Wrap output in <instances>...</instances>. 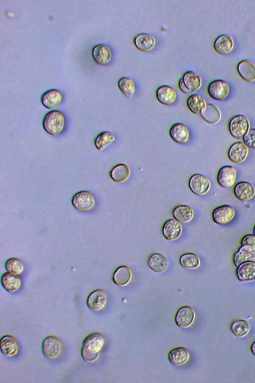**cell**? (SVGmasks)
Segmentation results:
<instances>
[{
    "label": "cell",
    "instance_id": "6da1fadb",
    "mask_svg": "<svg viewBox=\"0 0 255 383\" xmlns=\"http://www.w3.org/2000/svg\"><path fill=\"white\" fill-rule=\"evenodd\" d=\"M104 344V337L99 332H93L88 335L84 340L81 349L83 359L92 362L99 356V352Z\"/></svg>",
    "mask_w": 255,
    "mask_h": 383
},
{
    "label": "cell",
    "instance_id": "7a4b0ae2",
    "mask_svg": "<svg viewBox=\"0 0 255 383\" xmlns=\"http://www.w3.org/2000/svg\"><path fill=\"white\" fill-rule=\"evenodd\" d=\"M66 124L64 114L60 111L53 110L47 113L44 117L42 125L44 130L49 135L57 136L64 130Z\"/></svg>",
    "mask_w": 255,
    "mask_h": 383
},
{
    "label": "cell",
    "instance_id": "3957f363",
    "mask_svg": "<svg viewBox=\"0 0 255 383\" xmlns=\"http://www.w3.org/2000/svg\"><path fill=\"white\" fill-rule=\"evenodd\" d=\"M202 84V79L197 74L192 71L186 72L180 79L178 86L185 94H189L198 90Z\"/></svg>",
    "mask_w": 255,
    "mask_h": 383
},
{
    "label": "cell",
    "instance_id": "277c9868",
    "mask_svg": "<svg viewBox=\"0 0 255 383\" xmlns=\"http://www.w3.org/2000/svg\"><path fill=\"white\" fill-rule=\"evenodd\" d=\"M250 128L248 119L243 115L234 117L230 121L229 130L230 134L234 138L241 139L247 133Z\"/></svg>",
    "mask_w": 255,
    "mask_h": 383
},
{
    "label": "cell",
    "instance_id": "5b68a950",
    "mask_svg": "<svg viewBox=\"0 0 255 383\" xmlns=\"http://www.w3.org/2000/svg\"><path fill=\"white\" fill-rule=\"evenodd\" d=\"M74 207L81 211L88 210L94 205L95 199L94 195L89 192L82 191L76 193L72 198Z\"/></svg>",
    "mask_w": 255,
    "mask_h": 383
},
{
    "label": "cell",
    "instance_id": "8992f818",
    "mask_svg": "<svg viewBox=\"0 0 255 383\" xmlns=\"http://www.w3.org/2000/svg\"><path fill=\"white\" fill-rule=\"evenodd\" d=\"M209 180L204 175L196 174L189 181V187L192 192L198 195L205 194L210 188Z\"/></svg>",
    "mask_w": 255,
    "mask_h": 383
},
{
    "label": "cell",
    "instance_id": "52a82bcc",
    "mask_svg": "<svg viewBox=\"0 0 255 383\" xmlns=\"http://www.w3.org/2000/svg\"><path fill=\"white\" fill-rule=\"evenodd\" d=\"M229 91V88L227 83L220 79L213 81L208 87L209 96L217 101L224 99L227 96Z\"/></svg>",
    "mask_w": 255,
    "mask_h": 383
},
{
    "label": "cell",
    "instance_id": "ba28073f",
    "mask_svg": "<svg viewBox=\"0 0 255 383\" xmlns=\"http://www.w3.org/2000/svg\"><path fill=\"white\" fill-rule=\"evenodd\" d=\"M195 317L193 309L190 306L180 307L176 312L175 322L180 327L187 328L192 324Z\"/></svg>",
    "mask_w": 255,
    "mask_h": 383
},
{
    "label": "cell",
    "instance_id": "9c48e42d",
    "mask_svg": "<svg viewBox=\"0 0 255 383\" xmlns=\"http://www.w3.org/2000/svg\"><path fill=\"white\" fill-rule=\"evenodd\" d=\"M63 98V95L60 91L51 89L43 93L41 97V102L47 109H53L60 105Z\"/></svg>",
    "mask_w": 255,
    "mask_h": 383
},
{
    "label": "cell",
    "instance_id": "30bf717a",
    "mask_svg": "<svg viewBox=\"0 0 255 383\" xmlns=\"http://www.w3.org/2000/svg\"><path fill=\"white\" fill-rule=\"evenodd\" d=\"M234 215L235 211L231 206L223 205L214 209L212 212V218L215 223L223 224L230 221Z\"/></svg>",
    "mask_w": 255,
    "mask_h": 383
},
{
    "label": "cell",
    "instance_id": "8fae6325",
    "mask_svg": "<svg viewBox=\"0 0 255 383\" xmlns=\"http://www.w3.org/2000/svg\"><path fill=\"white\" fill-rule=\"evenodd\" d=\"M92 54L94 61L101 65L108 64L112 58L111 49L104 44H98L95 45L92 48Z\"/></svg>",
    "mask_w": 255,
    "mask_h": 383
},
{
    "label": "cell",
    "instance_id": "7c38bea8",
    "mask_svg": "<svg viewBox=\"0 0 255 383\" xmlns=\"http://www.w3.org/2000/svg\"><path fill=\"white\" fill-rule=\"evenodd\" d=\"M236 274L239 280L242 282L255 280V261L250 260L239 265L237 268Z\"/></svg>",
    "mask_w": 255,
    "mask_h": 383
},
{
    "label": "cell",
    "instance_id": "4fadbf2b",
    "mask_svg": "<svg viewBox=\"0 0 255 383\" xmlns=\"http://www.w3.org/2000/svg\"><path fill=\"white\" fill-rule=\"evenodd\" d=\"M61 343L55 336H49L45 338L42 343L43 353L49 358H55L60 353Z\"/></svg>",
    "mask_w": 255,
    "mask_h": 383
},
{
    "label": "cell",
    "instance_id": "5bb4252c",
    "mask_svg": "<svg viewBox=\"0 0 255 383\" xmlns=\"http://www.w3.org/2000/svg\"><path fill=\"white\" fill-rule=\"evenodd\" d=\"M236 179V172L231 166L222 167L217 175V180L219 185L223 188H228L234 183Z\"/></svg>",
    "mask_w": 255,
    "mask_h": 383
},
{
    "label": "cell",
    "instance_id": "9a60e30c",
    "mask_svg": "<svg viewBox=\"0 0 255 383\" xmlns=\"http://www.w3.org/2000/svg\"><path fill=\"white\" fill-rule=\"evenodd\" d=\"M182 226L175 219H169L165 221L162 227V234L168 240L178 239L182 233Z\"/></svg>",
    "mask_w": 255,
    "mask_h": 383
},
{
    "label": "cell",
    "instance_id": "2e32d148",
    "mask_svg": "<svg viewBox=\"0 0 255 383\" xmlns=\"http://www.w3.org/2000/svg\"><path fill=\"white\" fill-rule=\"evenodd\" d=\"M248 149L241 142H237L230 147L228 156L229 160L234 163L243 162L247 157Z\"/></svg>",
    "mask_w": 255,
    "mask_h": 383
},
{
    "label": "cell",
    "instance_id": "e0dca14e",
    "mask_svg": "<svg viewBox=\"0 0 255 383\" xmlns=\"http://www.w3.org/2000/svg\"><path fill=\"white\" fill-rule=\"evenodd\" d=\"M168 261L163 254L159 253L152 254L148 258L147 264L148 267L156 273H161L166 270L168 266Z\"/></svg>",
    "mask_w": 255,
    "mask_h": 383
},
{
    "label": "cell",
    "instance_id": "ac0fdd59",
    "mask_svg": "<svg viewBox=\"0 0 255 383\" xmlns=\"http://www.w3.org/2000/svg\"><path fill=\"white\" fill-rule=\"evenodd\" d=\"M21 277L18 274L7 272L2 274L1 283L3 287L9 292L18 290L21 285Z\"/></svg>",
    "mask_w": 255,
    "mask_h": 383
},
{
    "label": "cell",
    "instance_id": "d6986e66",
    "mask_svg": "<svg viewBox=\"0 0 255 383\" xmlns=\"http://www.w3.org/2000/svg\"><path fill=\"white\" fill-rule=\"evenodd\" d=\"M106 302V296L102 289L94 290L90 294L87 300V305L93 310H99L103 308Z\"/></svg>",
    "mask_w": 255,
    "mask_h": 383
},
{
    "label": "cell",
    "instance_id": "ffe728a7",
    "mask_svg": "<svg viewBox=\"0 0 255 383\" xmlns=\"http://www.w3.org/2000/svg\"><path fill=\"white\" fill-rule=\"evenodd\" d=\"M0 350L3 355L10 357L15 355L18 349L16 339L9 335L3 336L0 342Z\"/></svg>",
    "mask_w": 255,
    "mask_h": 383
},
{
    "label": "cell",
    "instance_id": "44dd1931",
    "mask_svg": "<svg viewBox=\"0 0 255 383\" xmlns=\"http://www.w3.org/2000/svg\"><path fill=\"white\" fill-rule=\"evenodd\" d=\"M136 48L142 52H148L155 45L154 38L150 34L141 33L137 34L133 39Z\"/></svg>",
    "mask_w": 255,
    "mask_h": 383
},
{
    "label": "cell",
    "instance_id": "7402d4cb",
    "mask_svg": "<svg viewBox=\"0 0 255 383\" xmlns=\"http://www.w3.org/2000/svg\"><path fill=\"white\" fill-rule=\"evenodd\" d=\"M234 192L238 199L246 200L253 197L255 191L251 183L248 182H241L235 186Z\"/></svg>",
    "mask_w": 255,
    "mask_h": 383
},
{
    "label": "cell",
    "instance_id": "603a6c76",
    "mask_svg": "<svg viewBox=\"0 0 255 383\" xmlns=\"http://www.w3.org/2000/svg\"><path fill=\"white\" fill-rule=\"evenodd\" d=\"M169 135L171 139L178 144L185 143L189 136L187 128L180 123H176L171 127Z\"/></svg>",
    "mask_w": 255,
    "mask_h": 383
},
{
    "label": "cell",
    "instance_id": "cb8c5ba5",
    "mask_svg": "<svg viewBox=\"0 0 255 383\" xmlns=\"http://www.w3.org/2000/svg\"><path fill=\"white\" fill-rule=\"evenodd\" d=\"M234 47L233 39L227 34L219 35L215 40L214 48L219 54L226 55L231 51Z\"/></svg>",
    "mask_w": 255,
    "mask_h": 383
},
{
    "label": "cell",
    "instance_id": "d4e9b609",
    "mask_svg": "<svg viewBox=\"0 0 255 383\" xmlns=\"http://www.w3.org/2000/svg\"><path fill=\"white\" fill-rule=\"evenodd\" d=\"M156 98L161 104L169 105L173 104L175 101L176 94L171 87L168 85H162L159 87L157 89Z\"/></svg>",
    "mask_w": 255,
    "mask_h": 383
},
{
    "label": "cell",
    "instance_id": "484cf974",
    "mask_svg": "<svg viewBox=\"0 0 255 383\" xmlns=\"http://www.w3.org/2000/svg\"><path fill=\"white\" fill-rule=\"evenodd\" d=\"M255 258V249L251 245L241 246L234 257V262L237 267L241 264Z\"/></svg>",
    "mask_w": 255,
    "mask_h": 383
},
{
    "label": "cell",
    "instance_id": "4316f807",
    "mask_svg": "<svg viewBox=\"0 0 255 383\" xmlns=\"http://www.w3.org/2000/svg\"><path fill=\"white\" fill-rule=\"evenodd\" d=\"M168 358L171 364L175 365H181L188 360L189 354L185 348L178 347L170 351Z\"/></svg>",
    "mask_w": 255,
    "mask_h": 383
},
{
    "label": "cell",
    "instance_id": "83f0119b",
    "mask_svg": "<svg viewBox=\"0 0 255 383\" xmlns=\"http://www.w3.org/2000/svg\"><path fill=\"white\" fill-rule=\"evenodd\" d=\"M240 76L245 81L252 82L255 80V66L249 61L243 60L237 66Z\"/></svg>",
    "mask_w": 255,
    "mask_h": 383
},
{
    "label": "cell",
    "instance_id": "f1b7e54d",
    "mask_svg": "<svg viewBox=\"0 0 255 383\" xmlns=\"http://www.w3.org/2000/svg\"><path fill=\"white\" fill-rule=\"evenodd\" d=\"M132 273L130 268L125 265L118 267L115 271L113 280L119 286H125L130 281Z\"/></svg>",
    "mask_w": 255,
    "mask_h": 383
},
{
    "label": "cell",
    "instance_id": "f546056e",
    "mask_svg": "<svg viewBox=\"0 0 255 383\" xmlns=\"http://www.w3.org/2000/svg\"><path fill=\"white\" fill-rule=\"evenodd\" d=\"M172 215L176 220L185 223L190 221L193 218L194 211L188 205H180L174 208Z\"/></svg>",
    "mask_w": 255,
    "mask_h": 383
},
{
    "label": "cell",
    "instance_id": "4dcf8cb0",
    "mask_svg": "<svg viewBox=\"0 0 255 383\" xmlns=\"http://www.w3.org/2000/svg\"><path fill=\"white\" fill-rule=\"evenodd\" d=\"M200 115L206 122L210 124L218 123L221 118V114L218 109L210 103L206 104L205 109Z\"/></svg>",
    "mask_w": 255,
    "mask_h": 383
},
{
    "label": "cell",
    "instance_id": "1f68e13d",
    "mask_svg": "<svg viewBox=\"0 0 255 383\" xmlns=\"http://www.w3.org/2000/svg\"><path fill=\"white\" fill-rule=\"evenodd\" d=\"M130 175L129 167L124 164L115 166L110 172L111 179L117 183H122L128 179Z\"/></svg>",
    "mask_w": 255,
    "mask_h": 383
},
{
    "label": "cell",
    "instance_id": "d6a6232c",
    "mask_svg": "<svg viewBox=\"0 0 255 383\" xmlns=\"http://www.w3.org/2000/svg\"><path fill=\"white\" fill-rule=\"evenodd\" d=\"M187 105L190 111L195 114H201L206 106L204 99L197 94L188 97Z\"/></svg>",
    "mask_w": 255,
    "mask_h": 383
},
{
    "label": "cell",
    "instance_id": "836d02e7",
    "mask_svg": "<svg viewBox=\"0 0 255 383\" xmlns=\"http://www.w3.org/2000/svg\"><path fill=\"white\" fill-rule=\"evenodd\" d=\"M230 328L232 333L235 336L239 337L247 335L250 330L249 324L244 319H237L233 321Z\"/></svg>",
    "mask_w": 255,
    "mask_h": 383
},
{
    "label": "cell",
    "instance_id": "e575fe53",
    "mask_svg": "<svg viewBox=\"0 0 255 383\" xmlns=\"http://www.w3.org/2000/svg\"><path fill=\"white\" fill-rule=\"evenodd\" d=\"M114 135L109 131H104L100 133L96 138L95 145L99 151L104 150L115 140Z\"/></svg>",
    "mask_w": 255,
    "mask_h": 383
},
{
    "label": "cell",
    "instance_id": "d590c367",
    "mask_svg": "<svg viewBox=\"0 0 255 383\" xmlns=\"http://www.w3.org/2000/svg\"><path fill=\"white\" fill-rule=\"evenodd\" d=\"M180 265L187 269H195L200 265L198 256L193 253H186L181 256L179 259Z\"/></svg>",
    "mask_w": 255,
    "mask_h": 383
},
{
    "label": "cell",
    "instance_id": "8d00e7d4",
    "mask_svg": "<svg viewBox=\"0 0 255 383\" xmlns=\"http://www.w3.org/2000/svg\"><path fill=\"white\" fill-rule=\"evenodd\" d=\"M118 87L122 93L128 98H130L135 91L133 81L128 77H123L118 81Z\"/></svg>",
    "mask_w": 255,
    "mask_h": 383
},
{
    "label": "cell",
    "instance_id": "74e56055",
    "mask_svg": "<svg viewBox=\"0 0 255 383\" xmlns=\"http://www.w3.org/2000/svg\"><path fill=\"white\" fill-rule=\"evenodd\" d=\"M5 267L8 272L19 275L24 269V264L20 259L13 257L6 261Z\"/></svg>",
    "mask_w": 255,
    "mask_h": 383
},
{
    "label": "cell",
    "instance_id": "f35d334b",
    "mask_svg": "<svg viewBox=\"0 0 255 383\" xmlns=\"http://www.w3.org/2000/svg\"><path fill=\"white\" fill-rule=\"evenodd\" d=\"M243 139L246 146L252 149H255V129H249Z\"/></svg>",
    "mask_w": 255,
    "mask_h": 383
},
{
    "label": "cell",
    "instance_id": "ab89813d",
    "mask_svg": "<svg viewBox=\"0 0 255 383\" xmlns=\"http://www.w3.org/2000/svg\"><path fill=\"white\" fill-rule=\"evenodd\" d=\"M241 245H251L255 249V235L248 234L245 235L241 240Z\"/></svg>",
    "mask_w": 255,
    "mask_h": 383
},
{
    "label": "cell",
    "instance_id": "60d3db41",
    "mask_svg": "<svg viewBox=\"0 0 255 383\" xmlns=\"http://www.w3.org/2000/svg\"><path fill=\"white\" fill-rule=\"evenodd\" d=\"M251 350L252 354L255 356V340L252 342L251 345Z\"/></svg>",
    "mask_w": 255,
    "mask_h": 383
},
{
    "label": "cell",
    "instance_id": "b9f144b4",
    "mask_svg": "<svg viewBox=\"0 0 255 383\" xmlns=\"http://www.w3.org/2000/svg\"><path fill=\"white\" fill-rule=\"evenodd\" d=\"M253 233H254V235H255V225L254 228Z\"/></svg>",
    "mask_w": 255,
    "mask_h": 383
}]
</instances>
